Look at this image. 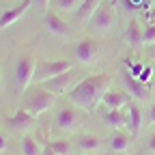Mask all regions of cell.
<instances>
[{
    "label": "cell",
    "mask_w": 155,
    "mask_h": 155,
    "mask_svg": "<svg viewBox=\"0 0 155 155\" xmlns=\"http://www.w3.org/2000/svg\"><path fill=\"white\" fill-rule=\"evenodd\" d=\"M112 88V78L108 73H97V75H86L82 78L78 86L67 95V99L73 108H80L86 112H95L97 106L101 104L104 95Z\"/></svg>",
    "instance_id": "obj_1"
},
{
    "label": "cell",
    "mask_w": 155,
    "mask_h": 155,
    "mask_svg": "<svg viewBox=\"0 0 155 155\" xmlns=\"http://www.w3.org/2000/svg\"><path fill=\"white\" fill-rule=\"evenodd\" d=\"M54 106H56V95L50 93L45 86H39V88L28 93V97H26V101H24L22 108L28 110L32 116H41L43 112L52 110Z\"/></svg>",
    "instance_id": "obj_2"
},
{
    "label": "cell",
    "mask_w": 155,
    "mask_h": 155,
    "mask_svg": "<svg viewBox=\"0 0 155 155\" xmlns=\"http://www.w3.org/2000/svg\"><path fill=\"white\" fill-rule=\"evenodd\" d=\"M88 28L93 32H99V35H110L116 28V5H112L110 0L104 2L97 13L93 15V19L88 22Z\"/></svg>",
    "instance_id": "obj_3"
},
{
    "label": "cell",
    "mask_w": 155,
    "mask_h": 155,
    "mask_svg": "<svg viewBox=\"0 0 155 155\" xmlns=\"http://www.w3.org/2000/svg\"><path fill=\"white\" fill-rule=\"evenodd\" d=\"M73 69V65L69 61H45V58H41V61H37V71H35V84H45L50 80H54L56 75H61L65 71Z\"/></svg>",
    "instance_id": "obj_4"
},
{
    "label": "cell",
    "mask_w": 155,
    "mask_h": 155,
    "mask_svg": "<svg viewBox=\"0 0 155 155\" xmlns=\"http://www.w3.org/2000/svg\"><path fill=\"white\" fill-rule=\"evenodd\" d=\"M35 71H37V58L35 56H22L15 65V88L17 93H24L32 80H35Z\"/></svg>",
    "instance_id": "obj_5"
},
{
    "label": "cell",
    "mask_w": 155,
    "mask_h": 155,
    "mask_svg": "<svg viewBox=\"0 0 155 155\" xmlns=\"http://www.w3.org/2000/svg\"><path fill=\"white\" fill-rule=\"evenodd\" d=\"M82 80V75L78 73L75 69H69V71H65V73H61V75H56L54 80H50V82H45L43 86L50 91V93H54V95H69L75 86H78V82Z\"/></svg>",
    "instance_id": "obj_6"
},
{
    "label": "cell",
    "mask_w": 155,
    "mask_h": 155,
    "mask_svg": "<svg viewBox=\"0 0 155 155\" xmlns=\"http://www.w3.org/2000/svg\"><path fill=\"white\" fill-rule=\"evenodd\" d=\"M73 54H75L78 63H82L86 67H93V65H97V61H99L101 48H99V43H97L95 39H82V41L75 43Z\"/></svg>",
    "instance_id": "obj_7"
},
{
    "label": "cell",
    "mask_w": 155,
    "mask_h": 155,
    "mask_svg": "<svg viewBox=\"0 0 155 155\" xmlns=\"http://www.w3.org/2000/svg\"><path fill=\"white\" fill-rule=\"evenodd\" d=\"M56 127L63 129L67 134H78L82 127V119H80V112L78 108H63L56 116Z\"/></svg>",
    "instance_id": "obj_8"
},
{
    "label": "cell",
    "mask_w": 155,
    "mask_h": 155,
    "mask_svg": "<svg viewBox=\"0 0 155 155\" xmlns=\"http://www.w3.org/2000/svg\"><path fill=\"white\" fill-rule=\"evenodd\" d=\"M131 104V97L127 91H119V88H110L106 95H104V99H101V106L106 110H123Z\"/></svg>",
    "instance_id": "obj_9"
},
{
    "label": "cell",
    "mask_w": 155,
    "mask_h": 155,
    "mask_svg": "<svg viewBox=\"0 0 155 155\" xmlns=\"http://www.w3.org/2000/svg\"><path fill=\"white\" fill-rule=\"evenodd\" d=\"M73 147L82 151V155H93L101 151V138L95 134H78L73 138Z\"/></svg>",
    "instance_id": "obj_10"
},
{
    "label": "cell",
    "mask_w": 155,
    "mask_h": 155,
    "mask_svg": "<svg viewBox=\"0 0 155 155\" xmlns=\"http://www.w3.org/2000/svg\"><path fill=\"white\" fill-rule=\"evenodd\" d=\"M125 91L129 93V97H134L136 101H149L151 99V88L144 82L131 78V75H125Z\"/></svg>",
    "instance_id": "obj_11"
},
{
    "label": "cell",
    "mask_w": 155,
    "mask_h": 155,
    "mask_svg": "<svg viewBox=\"0 0 155 155\" xmlns=\"http://www.w3.org/2000/svg\"><path fill=\"white\" fill-rule=\"evenodd\" d=\"M32 7V0H24L22 5H17L15 9H9V11H5L2 13V17H0V30L2 28H7V26H11V24H15L17 19H22L26 13H28V9Z\"/></svg>",
    "instance_id": "obj_12"
},
{
    "label": "cell",
    "mask_w": 155,
    "mask_h": 155,
    "mask_svg": "<svg viewBox=\"0 0 155 155\" xmlns=\"http://www.w3.org/2000/svg\"><path fill=\"white\" fill-rule=\"evenodd\" d=\"M142 123H144V112L138 104H129L127 106V127L131 131V136H138L140 129H142Z\"/></svg>",
    "instance_id": "obj_13"
},
{
    "label": "cell",
    "mask_w": 155,
    "mask_h": 155,
    "mask_svg": "<svg viewBox=\"0 0 155 155\" xmlns=\"http://www.w3.org/2000/svg\"><path fill=\"white\" fill-rule=\"evenodd\" d=\"M101 5H104V0H82L80 9L75 11V17L80 19V22L88 24L91 19H93V15L97 13V9H99Z\"/></svg>",
    "instance_id": "obj_14"
},
{
    "label": "cell",
    "mask_w": 155,
    "mask_h": 155,
    "mask_svg": "<svg viewBox=\"0 0 155 155\" xmlns=\"http://www.w3.org/2000/svg\"><path fill=\"white\" fill-rule=\"evenodd\" d=\"M35 119H37V116H32L28 110L19 108V110H15V114L9 119V125L15 127V129H28V127L35 125Z\"/></svg>",
    "instance_id": "obj_15"
},
{
    "label": "cell",
    "mask_w": 155,
    "mask_h": 155,
    "mask_svg": "<svg viewBox=\"0 0 155 155\" xmlns=\"http://www.w3.org/2000/svg\"><path fill=\"white\" fill-rule=\"evenodd\" d=\"M45 28H48L52 35H56V37H67V35H69V26H67L56 13H48V15H45Z\"/></svg>",
    "instance_id": "obj_16"
},
{
    "label": "cell",
    "mask_w": 155,
    "mask_h": 155,
    "mask_svg": "<svg viewBox=\"0 0 155 155\" xmlns=\"http://www.w3.org/2000/svg\"><path fill=\"white\" fill-rule=\"evenodd\" d=\"M131 147V138L123 131H114L110 136V151L112 153H127Z\"/></svg>",
    "instance_id": "obj_17"
},
{
    "label": "cell",
    "mask_w": 155,
    "mask_h": 155,
    "mask_svg": "<svg viewBox=\"0 0 155 155\" xmlns=\"http://www.w3.org/2000/svg\"><path fill=\"white\" fill-rule=\"evenodd\" d=\"M104 121L112 127V129H121L127 127V110H106L104 112Z\"/></svg>",
    "instance_id": "obj_18"
},
{
    "label": "cell",
    "mask_w": 155,
    "mask_h": 155,
    "mask_svg": "<svg viewBox=\"0 0 155 155\" xmlns=\"http://www.w3.org/2000/svg\"><path fill=\"white\" fill-rule=\"evenodd\" d=\"M142 37H144V30H142V26L136 22H129V26H127V30H125V41L131 45V48H138V45H142Z\"/></svg>",
    "instance_id": "obj_19"
},
{
    "label": "cell",
    "mask_w": 155,
    "mask_h": 155,
    "mask_svg": "<svg viewBox=\"0 0 155 155\" xmlns=\"http://www.w3.org/2000/svg\"><path fill=\"white\" fill-rule=\"evenodd\" d=\"M22 153L24 155H43V147H41V142H39L35 136L26 134L22 138Z\"/></svg>",
    "instance_id": "obj_20"
},
{
    "label": "cell",
    "mask_w": 155,
    "mask_h": 155,
    "mask_svg": "<svg viewBox=\"0 0 155 155\" xmlns=\"http://www.w3.org/2000/svg\"><path fill=\"white\" fill-rule=\"evenodd\" d=\"M56 155H73V142H69V140H50V142H45Z\"/></svg>",
    "instance_id": "obj_21"
},
{
    "label": "cell",
    "mask_w": 155,
    "mask_h": 155,
    "mask_svg": "<svg viewBox=\"0 0 155 155\" xmlns=\"http://www.w3.org/2000/svg\"><path fill=\"white\" fill-rule=\"evenodd\" d=\"M82 5V0H56V9L63 11V13H71V11H78Z\"/></svg>",
    "instance_id": "obj_22"
},
{
    "label": "cell",
    "mask_w": 155,
    "mask_h": 155,
    "mask_svg": "<svg viewBox=\"0 0 155 155\" xmlns=\"http://www.w3.org/2000/svg\"><path fill=\"white\" fill-rule=\"evenodd\" d=\"M155 43V24L144 28V37H142V45H153Z\"/></svg>",
    "instance_id": "obj_23"
},
{
    "label": "cell",
    "mask_w": 155,
    "mask_h": 155,
    "mask_svg": "<svg viewBox=\"0 0 155 155\" xmlns=\"http://www.w3.org/2000/svg\"><path fill=\"white\" fill-rule=\"evenodd\" d=\"M147 147H149V151H151V153H155V131L149 136V140H147Z\"/></svg>",
    "instance_id": "obj_24"
},
{
    "label": "cell",
    "mask_w": 155,
    "mask_h": 155,
    "mask_svg": "<svg viewBox=\"0 0 155 155\" xmlns=\"http://www.w3.org/2000/svg\"><path fill=\"white\" fill-rule=\"evenodd\" d=\"M147 123H149V125H155V104L149 108V119H147Z\"/></svg>",
    "instance_id": "obj_25"
},
{
    "label": "cell",
    "mask_w": 155,
    "mask_h": 155,
    "mask_svg": "<svg viewBox=\"0 0 155 155\" xmlns=\"http://www.w3.org/2000/svg\"><path fill=\"white\" fill-rule=\"evenodd\" d=\"M7 149H9V142H7L5 136L0 134V153H7Z\"/></svg>",
    "instance_id": "obj_26"
},
{
    "label": "cell",
    "mask_w": 155,
    "mask_h": 155,
    "mask_svg": "<svg viewBox=\"0 0 155 155\" xmlns=\"http://www.w3.org/2000/svg\"><path fill=\"white\" fill-rule=\"evenodd\" d=\"M32 5H37V7H41V9H48V5H50V0H32Z\"/></svg>",
    "instance_id": "obj_27"
},
{
    "label": "cell",
    "mask_w": 155,
    "mask_h": 155,
    "mask_svg": "<svg viewBox=\"0 0 155 155\" xmlns=\"http://www.w3.org/2000/svg\"><path fill=\"white\" fill-rule=\"evenodd\" d=\"M43 155H56V153H54V151H52V149L45 144V147H43Z\"/></svg>",
    "instance_id": "obj_28"
},
{
    "label": "cell",
    "mask_w": 155,
    "mask_h": 155,
    "mask_svg": "<svg viewBox=\"0 0 155 155\" xmlns=\"http://www.w3.org/2000/svg\"><path fill=\"white\" fill-rule=\"evenodd\" d=\"M149 48H151V58H155V43H153V45H149Z\"/></svg>",
    "instance_id": "obj_29"
},
{
    "label": "cell",
    "mask_w": 155,
    "mask_h": 155,
    "mask_svg": "<svg viewBox=\"0 0 155 155\" xmlns=\"http://www.w3.org/2000/svg\"><path fill=\"white\" fill-rule=\"evenodd\" d=\"M144 5H155V0H144Z\"/></svg>",
    "instance_id": "obj_30"
},
{
    "label": "cell",
    "mask_w": 155,
    "mask_h": 155,
    "mask_svg": "<svg viewBox=\"0 0 155 155\" xmlns=\"http://www.w3.org/2000/svg\"><path fill=\"white\" fill-rule=\"evenodd\" d=\"M0 86H2V73H0Z\"/></svg>",
    "instance_id": "obj_31"
},
{
    "label": "cell",
    "mask_w": 155,
    "mask_h": 155,
    "mask_svg": "<svg viewBox=\"0 0 155 155\" xmlns=\"http://www.w3.org/2000/svg\"><path fill=\"white\" fill-rule=\"evenodd\" d=\"M110 2H112V5H116V2H119V0H110Z\"/></svg>",
    "instance_id": "obj_32"
},
{
    "label": "cell",
    "mask_w": 155,
    "mask_h": 155,
    "mask_svg": "<svg viewBox=\"0 0 155 155\" xmlns=\"http://www.w3.org/2000/svg\"><path fill=\"white\" fill-rule=\"evenodd\" d=\"M93 155H97V153H93Z\"/></svg>",
    "instance_id": "obj_33"
}]
</instances>
